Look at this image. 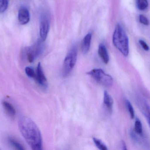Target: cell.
Instances as JSON below:
<instances>
[{"label": "cell", "mask_w": 150, "mask_h": 150, "mask_svg": "<svg viewBox=\"0 0 150 150\" xmlns=\"http://www.w3.org/2000/svg\"><path fill=\"white\" fill-rule=\"evenodd\" d=\"M149 3L147 0H137V6L141 10H144L148 7Z\"/></svg>", "instance_id": "cell-14"}, {"label": "cell", "mask_w": 150, "mask_h": 150, "mask_svg": "<svg viewBox=\"0 0 150 150\" xmlns=\"http://www.w3.org/2000/svg\"><path fill=\"white\" fill-rule=\"evenodd\" d=\"M93 140L94 144L99 149L101 150H107L108 149L106 145L101 140L98 139V138H95V137H93Z\"/></svg>", "instance_id": "cell-12"}, {"label": "cell", "mask_w": 150, "mask_h": 150, "mask_svg": "<svg viewBox=\"0 0 150 150\" xmlns=\"http://www.w3.org/2000/svg\"><path fill=\"white\" fill-rule=\"evenodd\" d=\"M92 34L90 33H87L83 38L81 43V50L84 54H86L89 52L91 47Z\"/></svg>", "instance_id": "cell-8"}, {"label": "cell", "mask_w": 150, "mask_h": 150, "mask_svg": "<svg viewBox=\"0 0 150 150\" xmlns=\"http://www.w3.org/2000/svg\"><path fill=\"white\" fill-rule=\"evenodd\" d=\"M18 19L19 23L22 25L26 24L30 21V13L25 7H22L18 11Z\"/></svg>", "instance_id": "cell-7"}, {"label": "cell", "mask_w": 150, "mask_h": 150, "mask_svg": "<svg viewBox=\"0 0 150 150\" xmlns=\"http://www.w3.org/2000/svg\"><path fill=\"white\" fill-rule=\"evenodd\" d=\"M50 29V23L46 17L44 16L41 18L40 25V38L45 41L47 38Z\"/></svg>", "instance_id": "cell-6"}, {"label": "cell", "mask_w": 150, "mask_h": 150, "mask_svg": "<svg viewBox=\"0 0 150 150\" xmlns=\"http://www.w3.org/2000/svg\"><path fill=\"white\" fill-rule=\"evenodd\" d=\"M112 41L115 46L124 56H127L129 53L128 38L120 24H117L115 29Z\"/></svg>", "instance_id": "cell-2"}, {"label": "cell", "mask_w": 150, "mask_h": 150, "mask_svg": "<svg viewBox=\"0 0 150 150\" xmlns=\"http://www.w3.org/2000/svg\"><path fill=\"white\" fill-rule=\"evenodd\" d=\"M18 128L23 136L33 150L42 149V138L37 124L30 118L23 116L19 119Z\"/></svg>", "instance_id": "cell-1"}, {"label": "cell", "mask_w": 150, "mask_h": 150, "mask_svg": "<svg viewBox=\"0 0 150 150\" xmlns=\"http://www.w3.org/2000/svg\"><path fill=\"white\" fill-rule=\"evenodd\" d=\"M3 106L7 113L11 116H13L16 114V110L13 106L8 102L3 101Z\"/></svg>", "instance_id": "cell-11"}, {"label": "cell", "mask_w": 150, "mask_h": 150, "mask_svg": "<svg viewBox=\"0 0 150 150\" xmlns=\"http://www.w3.org/2000/svg\"><path fill=\"white\" fill-rule=\"evenodd\" d=\"M9 141L10 143L11 144L12 146L16 148V149L19 150H24L25 149L23 146L20 144L18 142L14 140L12 138H9Z\"/></svg>", "instance_id": "cell-16"}, {"label": "cell", "mask_w": 150, "mask_h": 150, "mask_svg": "<svg viewBox=\"0 0 150 150\" xmlns=\"http://www.w3.org/2000/svg\"><path fill=\"white\" fill-rule=\"evenodd\" d=\"M139 43H140V45L142 46V47L144 49L145 51H149V45L146 44V42L142 40H139Z\"/></svg>", "instance_id": "cell-21"}, {"label": "cell", "mask_w": 150, "mask_h": 150, "mask_svg": "<svg viewBox=\"0 0 150 150\" xmlns=\"http://www.w3.org/2000/svg\"><path fill=\"white\" fill-rule=\"evenodd\" d=\"M134 130L137 134L139 135L142 134V125L141 122L138 119H137L135 122Z\"/></svg>", "instance_id": "cell-13"}, {"label": "cell", "mask_w": 150, "mask_h": 150, "mask_svg": "<svg viewBox=\"0 0 150 150\" xmlns=\"http://www.w3.org/2000/svg\"><path fill=\"white\" fill-rule=\"evenodd\" d=\"M121 147L122 148V149L126 150H127V146H126V144L124 141H122L121 142Z\"/></svg>", "instance_id": "cell-22"}, {"label": "cell", "mask_w": 150, "mask_h": 150, "mask_svg": "<svg viewBox=\"0 0 150 150\" xmlns=\"http://www.w3.org/2000/svg\"><path fill=\"white\" fill-rule=\"evenodd\" d=\"M145 107L146 108V112L144 113V115L146 117V119L148 120V123H149V126L150 128V107L148 105L147 103H145Z\"/></svg>", "instance_id": "cell-19"}, {"label": "cell", "mask_w": 150, "mask_h": 150, "mask_svg": "<svg viewBox=\"0 0 150 150\" xmlns=\"http://www.w3.org/2000/svg\"><path fill=\"white\" fill-rule=\"evenodd\" d=\"M25 72L27 76L30 78H35L36 72L34 70L30 67H27L25 68Z\"/></svg>", "instance_id": "cell-17"}, {"label": "cell", "mask_w": 150, "mask_h": 150, "mask_svg": "<svg viewBox=\"0 0 150 150\" xmlns=\"http://www.w3.org/2000/svg\"><path fill=\"white\" fill-rule=\"evenodd\" d=\"M97 82L105 87H111L113 84L112 77L110 75L106 74L101 69H93L87 72Z\"/></svg>", "instance_id": "cell-3"}, {"label": "cell", "mask_w": 150, "mask_h": 150, "mask_svg": "<svg viewBox=\"0 0 150 150\" xmlns=\"http://www.w3.org/2000/svg\"><path fill=\"white\" fill-rule=\"evenodd\" d=\"M99 55L104 63L107 64L109 62V57L105 46L103 44H100L98 50Z\"/></svg>", "instance_id": "cell-10"}, {"label": "cell", "mask_w": 150, "mask_h": 150, "mask_svg": "<svg viewBox=\"0 0 150 150\" xmlns=\"http://www.w3.org/2000/svg\"><path fill=\"white\" fill-rule=\"evenodd\" d=\"M139 20H140V22L142 23L145 25H149V22L148 18L144 15H140V16H139Z\"/></svg>", "instance_id": "cell-20"}, {"label": "cell", "mask_w": 150, "mask_h": 150, "mask_svg": "<svg viewBox=\"0 0 150 150\" xmlns=\"http://www.w3.org/2000/svg\"><path fill=\"white\" fill-rule=\"evenodd\" d=\"M35 78L38 83L42 88L44 89L47 88V79L45 75V73L43 71V68L40 63L38 64L36 73V77Z\"/></svg>", "instance_id": "cell-5"}, {"label": "cell", "mask_w": 150, "mask_h": 150, "mask_svg": "<svg viewBox=\"0 0 150 150\" xmlns=\"http://www.w3.org/2000/svg\"><path fill=\"white\" fill-rule=\"evenodd\" d=\"M126 104L127 107L129 112V114H130L131 119H134V108H133V106H132V104H131V103L128 100H126Z\"/></svg>", "instance_id": "cell-15"}, {"label": "cell", "mask_w": 150, "mask_h": 150, "mask_svg": "<svg viewBox=\"0 0 150 150\" xmlns=\"http://www.w3.org/2000/svg\"><path fill=\"white\" fill-rule=\"evenodd\" d=\"M78 50L76 47H74L69 52L64 60L63 75L65 77L69 75L74 69L77 59Z\"/></svg>", "instance_id": "cell-4"}, {"label": "cell", "mask_w": 150, "mask_h": 150, "mask_svg": "<svg viewBox=\"0 0 150 150\" xmlns=\"http://www.w3.org/2000/svg\"><path fill=\"white\" fill-rule=\"evenodd\" d=\"M8 0H0V13L4 12L8 8Z\"/></svg>", "instance_id": "cell-18"}, {"label": "cell", "mask_w": 150, "mask_h": 150, "mask_svg": "<svg viewBox=\"0 0 150 150\" xmlns=\"http://www.w3.org/2000/svg\"><path fill=\"white\" fill-rule=\"evenodd\" d=\"M103 104L107 110L111 113L112 110L113 100L107 91H105L103 97Z\"/></svg>", "instance_id": "cell-9"}]
</instances>
